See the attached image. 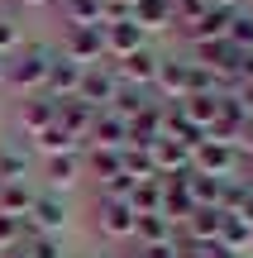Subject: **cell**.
<instances>
[{
    "mask_svg": "<svg viewBox=\"0 0 253 258\" xmlns=\"http://www.w3.org/2000/svg\"><path fill=\"white\" fill-rule=\"evenodd\" d=\"M48 62H53L48 43H24L15 57H5V86H15L19 96H38L43 77H48Z\"/></svg>",
    "mask_w": 253,
    "mask_h": 258,
    "instance_id": "6da1fadb",
    "label": "cell"
},
{
    "mask_svg": "<svg viewBox=\"0 0 253 258\" xmlns=\"http://www.w3.org/2000/svg\"><path fill=\"white\" fill-rule=\"evenodd\" d=\"M191 172H201V177H215V182H229V177H244V172H253V167L244 163L239 144L201 139V144L191 148Z\"/></svg>",
    "mask_w": 253,
    "mask_h": 258,
    "instance_id": "7a4b0ae2",
    "label": "cell"
},
{
    "mask_svg": "<svg viewBox=\"0 0 253 258\" xmlns=\"http://www.w3.org/2000/svg\"><path fill=\"white\" fill-rule=\"evenodd\" d=\"M187 77H191V57L187 53H162L158 57V77H153V101L162 105H177L182 96H187Z\"/></svg>",
    "mask_w": 253,
    "mask_h": 258,
    "instance_id": "3957f363",
    "label": "cell"
},
{
    "mask_svg": "<svg viewBox=\"0 0 253 258\" xmlns=\"http://www.w3.org/2000/svg\"><path fill=\"white\" fill-rule=\"evenodd\" d=\"M134 206L129 201H101L96 196V234L110 244H134Z\"/></svg>",
    "mask_w": 253,
    "mask_h": 258,
    "instance_id": "277c9868",
    "label": "cell"
},
{
    "mask_svg": "<svg viewBox=\"0 0 253 258\" xmlns=\"http://www.w3.org/2000/svg\"><path fill=\"white\" fill-rule=\"evenodd\" d=\"M24 230L29 234H62L67 230V201L57 191H34V206H29V215H24Z\"/></svg>",
    "mask_w": 253,
    "mask_h": 258,
    "instance_id": "5b68a950",
    "label": "cell"
},
{
    "mask_svg": "<svg viewBox=\"0 0 253 258\" xmlns=\"http://www.w3.org/2000/svg\"><path fill=\"white\" fill-rule=\"evenodd\" d=\"M115 91H120L115 62H96V67H81V86H76V101H86L91 110H110Z\"/></svg>",
    "mask_w": 253,
    "mask_h": 258,
    "instance_id": "8992f818",
    "label": "cell"
},
{
    "mask_svg": "<svg viewBox=\"0 0 253 258\" xmlns=\"http://www.w3.org/2000/svg\"><path fill=\"white\" fill-rule=\"evenodd\" d=\"M62 57H72L76 67L105 62V24H91V29H62Z\"/></svg>",
    "mask_w": 253,
    "mask_h": 258,
    "instance_id": "52a82bcc",
    "label": "cell"
},
{
    "mask_svg": "<svg viewBox=\"0 0 253 258\" xmlns=\"http://www.w3.org/2000/svg\"><path fill=\"white\" fill-rule=\"evenodd\" d=\"M158 57H162V48H139V53H129V57H120L115 62V77H120L124 86H139V91H148L153 86V77H158Z\"/></svg>",
    "mask_w": 253,
    "mask_h": 258,
    "instance_id": "ba28073f",
    "label": "cell"
},
{
    "mask_svg": "<svg viewBox=\"0 0 253 258\" xmlns=\"http://www.w3.org/2000/svg\"><path fill=\"white\" fill-rule=\"evenodd\" d=\"M139 48H148V34H143L134 19H115V24H105V62H120V57L139 53Z\"/></svg>",
    "mask_w": 253,
    "mask_h": 258,
    "instance_id": "9c48e42d",
    "label": "cell"
},
{
    "mask_svg": "<svg viewBox=\"0 0 253 258\" xmlns=\"http://www.w3.org/2000/svg\"><path fill=\"white\" fill-rule=\"evenodd\" d=\"M53 120H57V101H53V96H43V91H38V96H24V101H19V110H15V124L24 129L29 139L43 134Z\"/></svg>",
    "mask_w": 253,
    "mask_h": 258,
    "instance_id": "30bf717a",
    "label": "cell"
},
{
    "mask_svg": "<svg viewBox=\"0 0 253 258\" xmlns=\"http://www.w3.org/2000/svg\"><path fill=\"white\" fill-rule=\"evenodd\" d=\"M76 86H81V67H76L72 57L53 53V62H48V77H43V96H53V101H67V96H76Z\"/></svg>",
    "mask_w": 253,
    "mask_h": 258,
    "instance_id": "8fae6325",
    "label": "cell"
},
{
    "mask_svg": "<svg viewBox=\"0 0 253 258\" xmlns=\"http://www.w3.org/2000/svg\"><path fill=\"white\" fill-rule=\"evenodd\" d=\"M43 177H48V191H57V196H62L67 186H76V182L86 177V167H81V148H76V153L43 158Z\"/></svg>",
    "mask_w": 253,
    "mask_h": 258,
    "instance_id": "7c38bea8",
    "label": "cell"
},
{
    "mask_svg": "<svg viewBox=\"0 0 253 258\" xmlns=\"http://www.w3.org/2000/svg\"><path fill=\"white\" fill-rule=\"evenodd\" d=\"M124 144H129V120H120L115 110H101L81 148H124Z\"/></svg>",
    "mask_w": 253,
    "mask_h": 258,
    "instance_id": "4fadbf2b",
    "label": "cell"
},
{
    "mask_svg": "<svg viewBox=\"0 0 253 258\" xmlns=\"http://www.w3.org/2000/svg\"><path fill=\"white\" fill-rule=\"evenodd\" d=\"M134 24L143 29V34H167V29H177V15H172V0H134Z\"/></svg>",
    "mask_w": 253,
    "mask_h": 258,
    "instance_id": "5bb4252c",
    "label": "cell"
},
{
    "mask_svg": "<svg viewBox=\"0 0 253 258\" xmlns=\"http://www.w3.org/2000/svg\"><path fill=\"white\" fill-rule=\"evenodd\" d=\"M96 115H101V110H91V105L76 101V96L57 101V124H62L67 134L76 139V144H86V134H91V124H96Z\"/></svg>",
    "mask_w": 253,
    "mask_h": 258,
    "instance_id": "9a60e30c",
    "label": "cell"
},
{
    "mask_svg": "<svg viewBox=\"0 0 253 258\" xmlns=\"http://www.w3.org/2000/svg\"><path fill=\"white\" fill-rule=\"evenodd\" d=\"M153 244H177V230L162 215H139L134 220V249H153Z\"/></svg>",
    "mask_w": 253,
    "mask_h": 258,
    "instance_id": "2e32d148",
    "label": "cell"
},
{
    "mask_svg": "<svg viewBox=\"0 0 253 258\" xmlns=\"http://www.w3.org/2000/svg\"><path fill=\"white\" fill-rule=\"evenodd\" d=\"M81 167L86 177H96V182H110V177H120V148H81Z\"/></svg>",
    "mask_w": 253,
    "mask_h": 258,
    "instance_id": "e0dca14e",
    "label": "cell"
},
{
    "mask_svg": "<svg viewBox=\"0 0 253 258\" xmlns=\"http://www.w3.org/2000/svg\"><path fill=\"white\" fill-rule=\"evenodd\" d=\"M29 206H34V186H29V182H0V215L24 220Z\"/></svg>",
    "mask_w": 253,
    "mask_h": 258,
    "instance_id": "ac0fdd59",
    "label": "cell"
},
{
    "mask_svg": "<svg viewBox=\"0 0 253 258\" xmlns=\"http://www.w3.org/2000/svg\"><path fill=\"white\" fill-rule=\"evenodd\" d=\"M62 19H67V29L105 24V0H67V5H62Z\"/></svg>",
    "mask_w": 253,
    "mask_h": 258,
    "instance_id": "d6986e66",
    "label": "cell"
},
{
    "mask_svg": "<svg viewBox=\"0 0 253 258\" xmlns=\"http://www.w3.org/2000/svg\"><path fill=\"white\" fill-rule=\"evenodd\" d=\"M134 215H162V177H143L129 196Z\"/></svg>",
    "mask_w": 253,
    "mask_h": 258,
    "instance_id": "ffe728a7",
    "label": "cell"
},
{
    "mask_svg": "<svg viewBox=\"0 0 253 258\" xmlns=\"http://www.w3.org/2000/svg\"><path fill=\"white\" fill-rule=\"evenodd\" d=\"M34 148H38V153H43V158H57V153H76V148H81V144H76V139L72 134H67V129L62 124H48L43 129V134H34Z\"/></svg>",
    "mask_w": 253,
    "mask_h": 258,
    "instance_id": "44dd1931",
    "label": "cell"
},
{
    "mask_svg": "<svg viewBox=\"0 0 253 258\" xmlns=\"http://www.w3.org/2000/svg\"><path fill=\"white\" fill-rule=\"evenodd\" d=\"M0 182H29V153L15 144H0Z\"/></svg>",
    "mask_w": 253,
    "mask_h": 258,
    "instance_id": "7402d4cb",
    "label": "cell"
},
{
    "mask_svg": "<svg viewBox=\"0 0 253 258\" xmlns=\"http://www.w3.org/2000/svg\"><path fill=\"white\" fill-rule=\"evenodd\" d=\"M148 101H153V91H139V86H124V82H120V91H115L110 110L120 115V120H134V115H139Z\"/></svg>",
    "mask_w": 253,
    "mask_h": 258,
    "instance_id": "603a6c76",
    "label": "cell"
},
{
    "mask_svg": "<svg viewBox=\"0 0 253 258\" xmlns=\"http://www.w3.org/2000/svg\"><path fill=\"white\" fill-rule=\"evenodd\" d=\"M220 244H225V249H234V253H244L248 244H253V230L244 220H239V215H225V220H220V234H215Z\"/></svg>",
    "mask_w": 253,
    "mask_h": 258,
    "instance_id": "cb8c5ba5",
    "label": "cell"
},
{
    "mask_svg": "<svg viewBox=\"0 0 253 258\" xmlns=\"http://www.w3.org/2000/svg\"><path fill=\"white\" fill-rule=\"evenodd\" d=\"M29 258H67V249H62V234H29L24 244H19Z\"/></svg>",
    "mask_w": 253,
    "mask_h": 258,
    "instance_id": "d4e9b609",
    "label": "cell"
},
{
    "mask_svg": "<svg viewBox=\"0 0 253 258\" xmlns=\"http://www.w3.org/2000/svg\"><path fill=\"white\" fill-rule=\"evenodd\" d=\"M225 38L239 48V53H248V48H253V15H248L244 5L234 10V19H229V34H225Z\"/></svg>",
    "mask_w": 253,
    "mask_h": 258,
    "instance_id": "484cf974",
    "label": "cell"
},
{
    "mask_svg": "<svg viewBox=\"0 0 253 258\" xmlns=\"http://www.w3.org/2000/svg\"><path fill=\"white\" fill-rule=\"evenodd\" d=\"M24 48V29L15 24V15H0V57H15Z\"/></svg>",
    "mask_w": 253,
    "mask_h": 258,
    "instance_id": "4316f807",
    "label": "cell"
},
{
    "mask_svg": "<svg viewBox=\"0 0 253 258\" xmlns=\"http://www.w3.org/2000/svg\"><path fill=\"white\" fill-rule=\"evenodd\" d=\"M24 220H15V215H0V253L5 249H19V244H24Z\"/></svg>",
    "mask_w": 253,
    "mask_h": 258,
    "instance_id": "83f0119b",
    "label": "cell"
},
{
    "mask_svg": "<svg viewBox=\"0 0 253 258\" xmlns=\"http://www.w3.org/2000/svg\"><path fill=\"white\" fill-rule=\"evenodd\" d=\"M134 186H139V182H134V177H110V182H101V201H129V196H134Z\"/></svg>",
    "mask_w": 253,
    "mask_h": 258,
    "instance_id": "f1b7e54d",
    "label": "cell"
},
{
    "mask_svg": "<svg viewBox=\"0 0 253 258\" xmlns=\"http://www.w3.org/2000/svg\"><path fill=\"white\" fill-rule=\"evenodd\" d=\"M196 249H201V253H206V258H239L234 249H225V244H220V239H201V244H196Z\"/></svg>",
    "mask_w": 253,
    "mask_h": 258,
    "instance_id": "f546056e",
    "label": "cell"
},
{
    "mask_svg": "<svg viewBox=\"0 0 253 258\" xmlns=\"http://www.w3.org/2000/svg\"><path fill=\"white\" fill-rule=\"evenodd\" d=\"M234 101H239V110H244L248 120H253V82H244V86H239V91H234Z\"/></svg>",
    "mask_w": 253,
    "mask_h": 258,
    "instance_id": "4dcf8cb0",
    "label": "cell"
},
{
    "mask_svg": "<svg viewBox=\"0 0 253 258\" xmlns=\"http://www.w3.org/2000/svg\"><path fill=\"white\" fill-rule=\"evenodd\" d=\"M139 258H177V244H153V249H139Z\"/></svg>",
    "mask_w": 253,
    "mask_h": 258,
    "instance_id": "1f68e13d",
    "label": "cell"
},
{
    "mask_svg": "<svg viewBox=\"0 0 253 258\" xmlns=\"http://www.w3.org/2000/svg\"><path fill=\"white\" fill-rule=\"evenodd\" d=\"M239 82H253V48L239 57Z\"/></svg>",
    "mask_w": 253,
    "mask_h": 258,
    "instance_id": "d6a6232c",
    "label": "cell"
},
{
    "mask_svg": "<svg viewBox=\"0 0 253 258\" xmlns=\"http://www.w3.org/2000/svg\"><path fill=\"white\" fill-rule=\"evenodd\" d=\"M234 215H239V220H244V225H248V230H253V191H248V201H244V206H239V211H234Z\"/></svg>",
    "mask_w": 253,
    "mask_h": 258,
    "instance_id": "836d02e7",
    "label": "cell"
},
{
    "mask_svg": "<svg viewBox=\"0 0 253 258\" xmlns=\"http://www.w3.org/2000/svg\"><path fill=\"white\" fill-rule=\"evenodd\" d=\"M206 5H225V10H239L244 0H206Z\"/></svg>",
    "mask_w": 253,
    "mask_h": 258,
    "instance_id": "e575fe53",
    "label": "cell"
},
{
    "mask_svg": "<svg viewBox=\"0 0 253 258\" xmlns=\"http://www.w3.org/2000/svg\"><path fill=\"white\" fill-rule=\"evenodd\" d=\"M0 258H29L24 249H5V253H0Z\"/></svg>",
    "mask_w": 253,
    "mask_h": 258,
    "instance_id": "d590c367",
    "label": "cell"
},
{
    "mask_svg": "<svg viewBox=\"0 0 253 258\" xmlns=\"http://www.w3.org/2000/svg\"><path fill=\"white\" fill-rule=\"evenodd\" d=\"M110 258H139V249H120V253H110Z\"/></svg>",
    "mask_w": 253,
    "mask_h": 258,
    "instance_id": "8d00e7d4",
    "label": "cell"
},
{
    "mask_svg": "<svg viewBox=\"0 0 253 258\" xmlns=\"http://www.w3.org/2000/svg\"><path fill=\"white\" fill-rule=\"evenodd\" d=\"M15 5H48V0H15Z\"/></svg>",
    "mask_w": 253,
    "mask_h": 258,
    "instance_id": "74e56055",
    "label": "cell"
},
{
    "mask_svg": "<svg viewBox=\"0 0 253 258\" xmlns=\"http://www.w3.org/2000/svg\"><path fill=\"white\" fill-rule=\"evenodd\" d=\"M0 86H5V57H0Z\"/></svg>",
    "mask_w": 253,
    "mask_h": 258,
    "instance_id": "f35d334b",
    "label": "cell"
},
{
    "mask_svg": "<svg viewBox=\"0 0 253 258\" xmlns=\"http://www.w3.org/2000/svg\"><path fill=\"white\" fill-rule=\"evenodd\" d=\"M67 258H91V253H67Z\"/></svg>",
    "mask_w": 253,
    "mask_h": 258,
    "instance_id": "ab89813d",
    "label": "cell"
},
{
    "mask_svg": "<svg viewBox=\"0 0 253 258\" xmlns=\"http://www.w3.org/2000/svg\"><path fill=\"white\" fill-rule=\"evenodd\" d=\"M244 10H248V15H253V0H244Z\"/></svg>",
    "mask_w": 253,
    "mask_h": 258,
    "instance_id": "60d3db41",
    "label": "cell"
},
{
    "mask_svg": "<svg viewBox=\"0 0 253 258\" xmlns=\"http://www.w3.org/2000/svg\"><path fill=\"white\" fill-rule=\"evenodd\" d=\"M48 5H67V0H48Z\"/></svg>",
    "mask_w": 253,
    "mask_h": 258,
    "instance_id": "b9f144b4",
    "label": "cell"
}]
</instances>
